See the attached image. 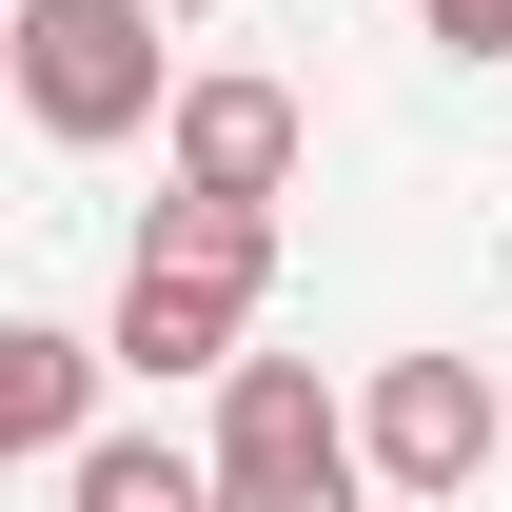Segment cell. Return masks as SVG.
Returning a JSON list of instances; mask_svg holds the SVG:
<instances>
[{"mask_svg": "<svg viewBox=\"0 0 512 512\" xmlns=\"http://www.w3.org/2000/svg\"><path fill=\"white\" fill-rule=\"evenodd\" d=\"M256 276H276V217L256 197H158L138 217V276H119V375H237V316H256Z\"/></svg>", "mask_w": 512, "mask_h": 512, "instance_id": "obj_1", "label": "cell"}, {"mask_svg": "<svg viewBox=\"0 0 512 512\" xmlns=\"http://www.w3.org/2000/svg\"><path fill=\"white\" fill-rule=\"evenodd\" d=\"M0 79H20V119L40 138H138L158 99H178V60H158V0H0Z\"/></svg>", "mask_w": 512, "mask_h": 512, "instance_id": "obj_2", "label": "cell"}, {"mask_svg": "<svg viewBox=\"0 0 512 512\" xmlns=\"http://www.w3.org/2000/svg\"><path fill=\"white\" fill-rule=\"evenodd\" d=\"M197 473H217V512H355V414L316 394V355H237Z\"/></svg>", "mask_w": 512, "mask_h": 512, "instance_id": "obj_3", "label": "cell"}, {"mask_svg": "<svg viewBox=\"0 0 512 512\" xmlns=\"http://www.w3.org/2000/svg\"><path fill=\"white\" fill-rule=\"evenodd\" d=\"M355 473L414 512H453L473 473H493V375L473 355H375V394H355Z\"/></svg>", "mask_w": 512, "mask_h": 512, "instance_id": "obj_4", "label": "cell"}, {"mask_svg": "<svg viewBox=\"0 0 512 512\" xmlns=\"http://www.w3.org/2000/svg\"><path fill=\"white\" fill-rule=\"evenodd\" d=\"M158 138H178V197H256L276 217V178H296V99L276 79H178Z\"/></svg>", "mask_w": 512, "mask_h": 512, "instance_id": "obj_5", "label": "cell"}, {"mask_svg": "<svg viewBox=\"0 0 512 512\" xmlns=\"http://www.w3.org/2000/svg\"><path fill=\"white\" fill-rule=\"evenodd\" d=\"M99 375H119L99 335H60V316H0V473H20V453H79V434H99Z\"/></svg>", "mask_w": 512, "mask_h": 512, "instance_id": "obj_6", "label": "cell"}, {"mask_svg": "<svg viewBox=\"0 0 512 512\" xmlns=\"http://www.w3.org/2000/svg\"><path fill=\"white\" fill-rule=\"evenodd\" d=\"M60 473H79V512H217V473H197L178 434H79Z\"/></svg>", "mask_w": 512, "mask_h": 512, "instance_id": "obj_7", "label": "cell"}, {"mask_svg": "<svg viewBox=\"0 0 512 512\" xmlns=\"http://www.w3.org/2000/svg\"><path fill=\"white\" fill-rule=\"evenodd\" d=\"M414 20H434L453 60H512V0H414Z\"/></svg>", "mask_w": 512, "mask_h": 512, "instance_id": "obj_8", "label": "cell"}, {"mask_svg": "<svg viewBox=\"0 0 512 512\" xmlns=\"http://www.w3.org/2000/svg\"><path fill=\"white\" fill-rule=\"evenodd\" d=\"M493 434H512V355H493Z\"/></svg>", "mask_w": 512, "mask_h": 512, "instance_id": "obj_9", "label": "cell"}]
</instances>
